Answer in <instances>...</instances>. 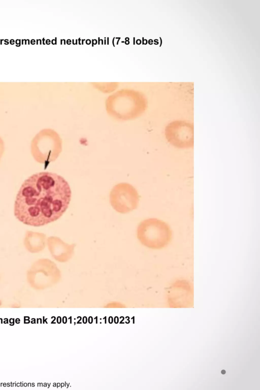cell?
I'll list each match as a JSON object with an SVG mask.
<instances>
[{"label": "cell", "instance_id": "1", "mask_svg": "<svg viewBox=\"0 0 260 390\" xmlns=\"http://www.w3.org/2000/svg\"><path fill=\"white\" fill-rule=\"evenodd\" d=\"M71 190L68 182L54 173L34 174L21 185L14 213L23 223L41 226L59 219L68 209Z\"/></svg>", "mask_w": 260, "mask_h": 390}, {"label": "cell", "instance_id": "2", "mask_svg": "<svg viewBox=\"0 0 260 390\" xmlns=\"http://www.w3.org/2000/svg\"><path fill=\"white\" fill-rule=\"evenodd\" d=\"M31 153L38 162L47 166L54 161L62 151V140L59 134L51 128L40 131L33 138Z\"/></svg>", "mask_w": 260, "mask_h": 390}, {"label": "cell", "instance_id": "3", "mask_svg": "<svg viewBox=\"0 0 260 390\" xmlns=\"http://www.w3.org/2000/svg\"><path fill=\"white\" fill-rule=\"evenodd\" d=\"M137 238L145 246L160 249L167 246L172 239L170 226L165 221L157 218H148L139 224Z\"/></svg>", "mask_w": 260, "mask_h": 390}, {"label": "cell", "instance_id": "4", "mask_svg": "<svg viewBox=\"0 0 260 390\" xmlns=\"http://www.w3.org/2000/svg\"><path fill=\"white\" fill-rule=\"evenodd\" d=\"M143 99L134 96H116L109 99L107 104L110 115L119 120L135 119L141 115L145 109Z\"/></svg>", "mask_w": 260, "mask_h": 390}, {"label": "cell", "instance_id": "5", "mask_svg": "<svg viewBox=\"0 0 260 390\" xmlns=\"http://www.w3.org/2000/svg\"><path fill=\"white\" fill-rule=\"evenodd\" d=\"M60 276L56 264L47 258L36 261L27 272V279L30 285L40 288L57 282Z\"/></svg>", "mask_w": 260, "mask_h": 390}, {"label": "cell", "instance_id": "6", "mask_svg": "<svg viewBox=\"0 0 260 390\" xmlns=\"http://www.w3.org/2000/svg\"><path fill=\"white\" fill-rule=\"evenodd\" d=\"M110 203L113 209L120 213H127L136 209L139 196L136 189L127 183L115 185L110 193Z\"/></svg>", "mask_w": 260, "mask_h": 390}, {"label": "cell", "instance_id": "7", "mask_svg": "<svg viewBox=\"0 0 260 390\" xmlns=\"http://www.w3.org/2000/svg\"><path fill=\"white\" fill-rule=\"evenodd\" d=\"M194 131L192 124L183 121H175L165 128L168 142L178 148H190L193 146Z\"/></svg>", "mask_w": 260, "mask_h": 390}, {"label": "cell", "instance_id": "8", "mask_svg": "<svg viewBox=\"0 0 260 390\" xmlns=\"http://www.w3.org/2000/svg\"><path fill=\"white\" fill-rule=\"evenodd\" d=\"M47 243L51 254L58 262H67L74 255L75 244H67L56 236L49 237Z\"/></svg>", "mask_w": 260, "mask_h": 390}, {"label": "cell", "instance_id": "9", "mask_svg": "<svg viewBox=\"0 0 260 390\" xmlns=\"http://www.w3.org/2000/svg\"><path fill=\"white\" fill-rule=\"evenodd\" d=\"M46 242V236L43 233L32 231H27L25 233L24 244L26 249L31 253H38L43 250Z\"/></svg>", "mask_w": 260, "mask_h": 390}, {"label": "cell", "instance_id": "10", "mask_svg": "<svg viewBox=\"0 0 260 390\" xmlns=\"http://www.w3.org/2000/svg\"><path fill=\"white\" fill-rule=\"evenodd\" d=\"M5 151V144L3 140L0 137V161Z\"/></svg>", "mask_w": 260, "mask_h": 390}, {"label": "cell", "instance_id": "11", "mask_svg": "<svg viewBox=\"0 0 260 390\" xmlns=\"http://www.w3.org/2000/svg\"><path fill=\"white\" fill-rule=\"evenodd\" d=\"M225 371L224 370H222V371H221V373H222V374H225Z\"/></svg>", "mask_w": 260, "mask_h": 390}]
</instances>
